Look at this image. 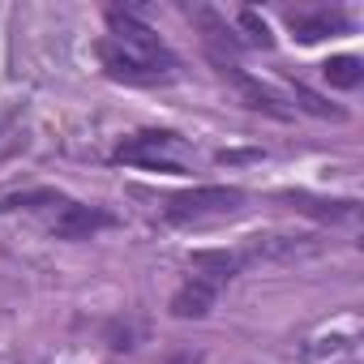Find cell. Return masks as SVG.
<instances>
[{"mask_svg":"<svg viewBox=\"0 0 364 364\" xmlns=\"http://www.w3.org/2000/svg\"><path fill=\"white\" fill-rule=\"evenodd\" d=\"M107 22H112V39H103L99 56L112 69V77H124V82H159V77H171L176 56H171V48L146 22H137L133 14H120V9H112Z\"/></svg>","mask_w":364,"mask_h":364,"instance_id":"cell-1","label":"cell"},{"mask_svg":"<svg viewBox=\"0 0 364 364\" xmlns=\"http://www.w3.org/2000/svg\"><path fill=\"white\" fill-rule=\"evenodd\" d=\"M245 193L236 185H198L185 189L167 202V223H202V219H223L232 210H240Z\"/></svg>","mask_w":364,"mask_h":364,"instance_id":"cell-2","label":"cell"},{"mask_svg":"<svg viewBox=\"0 0 364 364\" xmlns=\"http://www.w3.org/2000/svg\"><path fill=\"white\" fill-rule=\"evenodd\" d=\"M167 150H180V137L176 133H137L129 141H120L116 159L120 163H141L150 171H185L180 159H167Z\"/></svg>","mask_w":364,"mask_h":364,"instance_id":"cell-3","label":"cell"},{"mask_svg":"<svg viewBox=\"0 0 364 364\" xmlns=\"http://www.w3.org/2000/svg\"><path fill=\"white\" fill-rule=\"evenodd\" d=\"M189 18H193V26L202 31V43H206V52L215 56V65H219V69L236 65V52H240L236 31H232V26H228L210 5H193V9H189Z\"/></svg>","mask_w":364,"mask_h":364,"instance_id":"cell-4","label":"cell"},{"mask_svg":"<svg viewBox=\"0 0 364 364\" xmlns=\"http://www.w3.org/2000/svg\"><path fill=\"white\" fill-rule=\"evenodd\" d=\"M112 219L95 206H77V202H60V215L52 219V236L56 240H90L99 228H107Z\"/></svg>","mask_w":364,"mask_h":364,"instance_id":"cell-5","label":"cell"},{"mask_svg":"<svg viewBox=\"0 0 364 364\" xmlns=\"http://www.w3.org/2000/svg\"><path fill=\"white\" fill-rule=\"evenodd\" d=\"M193 279H202V283H228V279H236L249 262H245V253L240 249H202V253H193Z\"/></svg>","mask_w":364,"mask_h":364,"instance_id":"cell-6","label":"cell"},{"mask_svg":"<svg viewBox=\"0 0 364 364\" xmlns=\"http://www.w3.org/2000/svg\"><path fill=\"white\" fill-rule=\"evenodd\" d=\"M215 300H219V287L215 283H202V279H189L185 287H180L176 296H171V317H180V321H198V317H206L210 309H215Z\"/></svg>","mask_w":364,"mask_h":364,"instance_id":"cell-7","label":"cell"},{"mask_svg":"<svg viewBox=\"0 0 364 364\" xmlns=\"http://www.w3.org/2000/svg\"><path fill=\"white\" fill-rule=\"evenodd\" d=\"M287 26H291V35H296L300 43H317V39H326V35H343V31H347V18H343L338 9H317V14H291Z\"/></svg>","mask_w":364,"mask_h":364,"instance_id":"cell-8","label":"cell"},{"mask_svg":"<svg viewBox=\"0 0 364 364\" xmlns=\"http://www.w3.org/2000/svg\"><path fill=\"white\" fill-rule=\"evenodd\" d=\"M223 77H232L236 86H240V95L249 99V107H257V112H270V116H279V120H287L291 116V107H283V99L274 95V90H266V86H257L253 77H245L236 65H228V69H219Z\"/></svg>","mask_w":364,"mask_h":364,"instance_id":"cell-9","label":"cell"},{"mask_svg":"<svg viewBox=\"0 0 364 364\" xmlns=\"http://www.w3.org/2000/svg\"><path fill=\"white\" fill-rule=\"evenodd\" d=\"M321 73H326V82H330L334 90H355V86L364 82L360 56H330V60L321 65Z\"/></svg>","mask_w":364,"mask_h":364,"instance_id":"cell-10","label":"cell"},{"mask_svg":"<svg viewBox=\"0 0 364 364\" xmlns=\"http://www.w3.org/2000/svg\"><path fill=\"white\" fill-rule=\"evenodd\" d=\"M291 99H296V107H300V112H309V116H321V120H343V112H338V107H330L321 95H313V90H309V86H300V82L291 86Z\"/></svg>","mask_w":364,"mask_h":364,"instance_id":"cell-11","label":"cell"},{"mask_svg":"<svg viewBox=\"0 0 364 364\" xmlns=\"http://www.w3.org/2000/svg\"><path fill=\"white\" fill-rule=\"evenodd\" d=\"M291 202H296V210L317 215V219H347L351 215V202H317L309 193H291Z\"/></svg>","mask_w":364,"mask_h":364,"instance_id":"cell-12","label":"cell"},{"mask_svg":"<svg viewBox=\"0 0 364 364\" xmlns=\"http://www.w3.org/2000/svg\"><path fill=\"white\" fill-rule=\"evenodd\" d=\"M240 26L249 31V43H257V48H274V35H270V26L257 18V9H245V14H240Z\"/></svg>","mask_w":364,"mask_h":364,"instance_id":"cell-13","label":"cell"},{"mask_svg":"<svg viewBox=\"0 0 364 364\" xmlns=\"http://www.w3.org/2000/svg\"><path fill=\"white\" fill-rule=\"evenodd\" d=\"M167 364H202V355L198 351H185V355H171Z\"/></svg>","mask_w":364,"mask_h":364,"instance_id":"cell-14","label":"cell"}]
</instances>
